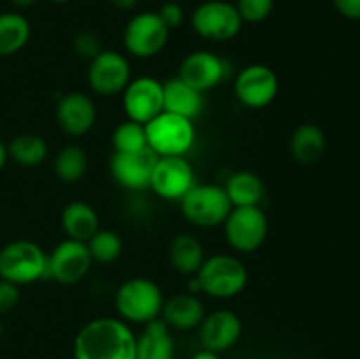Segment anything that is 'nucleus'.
<instances>
[{
    "label": "nucleus",
    "instance_id": "20e7f679",
    "mask_svg": "<svg viewBox=\"0 0 360 359\" xmlns=\"http://www.w3.org/2000/svg\"><path fill=\"white\" fill-rule=\"evenodd\" d=\"M48 277V253L30 239H16L0 250V278L28 285Z\"/></svg>",
    "mask_w": 360,
    "mask_h": 359
},
{
    "label": "nucleus",
    "instance_id": "393cba45",
    "mask_svg": "<svg viewBox=\"0 0 360 359\" xmlns=\"http://www.w3.org/2000/svg\"><path fill=\"white\" fill-rule=\"evenodd\" d=\"M225 192L231 199L232 208L236 206H260L266 187L262 178L252 171H238L225 183Z\"/></svg>",
    "mask_w": 360,
    "mask_h": 359
},
{
    "label": "nucleus",
    "instance_id": "58836bf2",
    "mask_svg": "<svg viewBox=\"0 0 360 359\" xmlns=\"http://www.w3.org/2000/svg\"><path fill=\"white\" fill-rule=\"evenodd\" d=\"M34 2H35V0H14V4H16V6H20V7H28V6H32Z\"/></svg>",
    "mask_w": 360,
    "mask_h": 359
},
{
    "label": "nucleus",
    "instance_id": "1a4fd4ad",
    "mask_svg": "<svg viewBox=\"0 0 360 359\" xmlns=\"http://www.w3.org/2000/svg\"><path fill=\"white\" fill-rule=\"evenodd\" d=\"M169 30L157 13L144 11L136 14L127 23L123 32L125 49L136 58H151L165 48L169 41Z\"/></svg>",
    "mask_w": 360,
    "mask_h": 359
},
{
    "label": "nucleus",
    "instance_id": "ea45409f",
    "mask_svg": "<svg viewBox=\"0 0 360 359\" xmlns=\"http://www.w3.org/2000/svg\"><path fill=\"white\" fill-rule=\"evenodd\" d=\"M49 2H53V4H65V2H70V0H49Z\"/></svg>",
    "mask_w": 360,
    "mask_h": 359
},
{
    "label": "nucleus",
    "instance_id": "f704fd0d",
    "mask_svg": "<svg viewBox=\"0 0 360 359\" xmlns=\"http://www.w3.org/2000/svg\"><path fill=\"white\" fill-rule=\"evenodd\" d=\"M338 13L348 20H360V0H333Z\"/></svg>",
    "mask_w": 360,
    "mask_h": 359
},
{
    "label": "nucleus",
    "instance_id": "aec40b11",
    "mask_svg": "<svg viewBox=\"0 0 360 359\" xmlns=\"http://www.w3.org/2000/svg\"><path fill=\"white\" fill-rule=\"evenodd\" d=\"M176 345L171 327L158 317L144 324L137 336L136 359H174Z\"/></svg>",
    "mask_w": 360,
    "mask_h": 359
},
{
    "label": "nucleus",
    "instance_id": "a211bd4d",
    "mask_svg": "<svg viewBox=\"0 0 360 359\" xmlns=\"http://www.w3.org/2000/svg\"><path fill=\"white\" fill-rule=\"evenodd\" d=\"M157 155L146 148L137 153H118L111 158V175L122 187L130 190L150 187L151 171L157 162Z\"/></svg>",
    "mask_w": 360,
    "mask_h": 359
},
{
    "label": "nucleus",
    "instance_id": "c9c22d12",
    "mask_svg": "<svg viewBox=\"0 0 360 359\" xmlns=\"http://www.w3.org/2000/svg\"><path fill=\"white\" fill-rule=\"evenodd\" d=\"M109 2H111L112 6L120 11H130L137 6V2H139V0H109Z\"/></svg>",
    "mask_w": 360,
    "mask_h": 359
},
{
    "label": "nucleus",
    "instance_id": "ddd939ff",
    "mask_svg": "<svg viewBox=\"0 0 360 359\" xmlns=\"http://www.w3.org/2000/svg\"><path fill=\"white\" fill-rule=\"evenodd\" d=\"M122 94L123 109L132 122L146 125L164 111V83L157 77H134Z\"/></svg>",
    "mask_w": 360,
    "mask_h": 359
},
{
    "label": "nucleus",
    "instance_id": "423d86ee",
    "mask_svg": "<svg viewBox=\"0 0 360 359\" xmlns=\"http://www.w3.org/2000/svg\"><path fill=\"white\" fill-rule=\"evenodd\" d=\"M181 213L195 227H218L231 213L232 203L224 187L214 183L193 185L181 197Z\"/></svg>",
    "mask_w": 360,
    "mask_h": 359
},
{
    "label": "nucleus",
    "instance_id": "473e14b6",
    "mask_svg": "<svg viewBox=\"0 0 360 359\" xmlns=\"http://www.w3.org/2000/svg\"><path fill=\"white\" fill-rule=\"evenodd\" d=\"M20 299V285L0 278V315L16 308Z\"/></svg>",
    "mask_w": 360,
    "mask_h": 359
},
{
    "label": "nucleus",
    "instance_id": "f8f14e48",
    "mask_svg": "<svg viewBox=\"0 0 360 359\" xmlns=\"http://www.w3.org/2000/svg\"><path fill=\"white\" fill-rule=\"evenodd\" d=\"M91 264L86 243L67 238L48 256V277L62 285H76L86 278Z\"/></svg>",
    "mask_w": 360,
    "mask_h": 359
},
{
    "label": "nucleus",
    "instance_id": "2eb2a0df",
    "mask_svg": "<svg viewBox=\"0 0 360 359\" xmlns=\"http://www.w3.org/2000/svg\"><path fill=\"white\" fill-rule=\"evenodd\" d=\"M225 76H227L225 60L206 49L186 55L178 70V77H181L186 84L195 88L200 94L213 90L225 80Z\"/></svg>",
    "mask_w": 360,
    "mask_h": 359
},
{
    "label": "nucleus",
    "instance_id": "6e6552de",
    "mask_svg": "<svg viewBox=\"0 0 360 359\" xmlns=\"http://www.w3.org/2000/svg\"><path fill=\"white\" fill-rule=\"evenodd\" d=\"M192 28L206 41L225 42L241 32L243 20L234 4L227 0H207L192 13Z\"/></svg>",
    "mask_w": 360,
    "mask_h": 359
},
{
    "label": "nucleus",
    "instance_id": "5701e85b",
    "mask_svg": "<svg viewBox=\"0 0 360 359\" xmlns=\"http://www.w3.org/2000/svg\"><path fill=\"white\" fill-rule=\"evenodd\" d=\"M204 259H206L204 246L195 236L181 232L172 238L169 245V260L178 273L192 277L202 266Z\"/></svg>",
    "mask_w": 360,
    "mask_h": 359
},
{
    "label": "nucleus",
    "instance_id": "4c0bfd02",
    "mask_svg": "<svg viewBox=\"0 0 360 359\" xmlns=\"http://www.w3.org/2000/svg\"><path fill=\"white\" fill-rule=\"evenodd\" d=\"M7 158H9V153H7V146L0 141V171L4 169V165L7 164Z\"/></svg>",
    "mask_w": 360,
    "mask_h": 359
},
{
    "label": "nucleus",
    "instance_id": "a878e982",
    "mask_svg": "<svg viewBox=\"0 0 360 359\" xmlns=\"http://www.w3.org/2000/svg\"><path fill=\"white\" fill-rule=\"evenodd\" d=\"M30 23L18 13L0 14V56L16 55L30 39Z\"/></svg>",
    "mask_w": 360,
    "mask_h": 359
},
{
    "label": "nucleus",
    "instance_id": "e433bc0d",
    "mask_svg": "<svg viewBox=\"0 0 360 359\" xmlns=\"http://www.w3.org/2000/svg\"><path fill=\"white\" fill-rule=\"evenodd\" d=\"M190 359H221V358L218 352L207 351V348H200V351L195 352V354H193Z\"/></svg>",
    "mask_w": 360,
    "mask_h": 359
},
{
    "label": "nucleus",
    "instance_id": "7c9ffc66",
    "mask_svg": "<svg viewBox=\"0 0 360 359\" xmlns=\"http://www.w3.org/2000/svg\"><path fill=\"white\" fill-rule=\"evenodd\" d=\"M234 6L243 23H260L271 16L274 9V0H238Z\"/></svg>",
    "mask_w": 360,
    "mask_h": 359
},
{
    "label": "nucleus",
    "instance_id": "7ed1b4c3",
    "mask_svg": "<svg viewBox=\"0 0 360 359\" xmlns=\"http://www.w3.org/2000/svg\"><path fill=\"white\" fill-rule=\"evenodd\" d=\"M193 277L199 282L202 294L210 298L229 299L241 294L248 285V270L245 264L229 253L206 257Z\"/></svg>",
    "mask_w": 360,
    "mask_h": 359
},
{
    "label": "nucleus",
    "instance_id": "cd10ccee",
    "mask_svg": "<svg viewBox=\"0 0 360 359\" xmlns=\"http://www.w3.org/2000/svg\"><path fill=\"white\" fill-rule=\"evenodd\" d=\"M53 169L60 182L76 183L86 175L88 171V155L77 144H67L55 155Z\"/></svg>",
    "mask_w": 360,
    "mask_h": 359
},
{
    "label": "nucleus",
    "instance_id": "39448f33",
    "mask_svg": "<svg viewBox=\"0 0 360 359\" xmlns=\"http://www.w3.org/2000/svg\"><path fill=\"white\" fill-rule=\"evenodd\" d=\"M148 148L157 157H185L195 143V129L192 120L174 113L162 111L144 125Z\"/></svg>",
    "mask_w": 360,
    "mask_h": 359
},
{
    "label": "nucleus",
    "instance_id": "9d476101",
    "mask_svg": "<svg viewBox=\"0 0 360 359\" xmlns=\"http://www.w3.org/2000/svg\"><path fill=\"white\" fill-rule=\"evenodd\" d=\"M280 92V80L269 65L252 63L239 70L234 81V95L250 109H262L273 104Z\"/></svg>",
    "mask_w": 360,
    "mask_h": 359
},
{
    "label": "nucleus",
    "instance_id": "4468645a",
    "mask_svg": "<svg viewBox=\"0 0 360 359\" xmlns=\"http://www.w3.org/2000/svg\"><path fill=\"white\" fill-rule=\"evenodd\" d=\"M193 183V169L185 157H158L153 165L150 187L158 197L181 201Z\"/></svg>",
    "mask_w": 360,
    "mask_h": 359
},
{
    "label": "nucleus",
    "instance_id": "72a5a7b5",
    "mask_svg": "<svg viewBox=\"0 0 360 359\" xmlns=\"http://www.w3.org/2000/svg\"><path fill=\"white\" fill-rule=\"evenodd\" d=\"M157 14L160 16V20L164 21L165 27H167L169 30L181 27L183 20H185V13H183V7L179 6V4H176V2L162 4V7L157 11Z\"/></svg>",
    "mask_w": 360,
    "mask_h": 359
},
{
    "label": "nucleus",
    "instance_id": "f03ea898",
    "mask_svg": "<svg viewBox=\"0 0 360 359\" xmlns=\"http://www.w3.org/2000/svg\"><path fill=\"white\" fill-rule=\"evenodd\" d=\"M164 292L157 282L134 277L123 282L115 294V306L120 319L127 324H148L158 319L164 306Z\"/></svg>",
    "mask_w": 360,
    "mask_h": 359
},
{
    "label": "nucleus",
    "instance_id": "9b49d317",
    "mask_svg": "<svg viewBox=\"0 0 360 359\" xmlns=\"http://www.w3.org/2000/svg\"><path fill=\"white\" fill-rule=\"evenodd\" d=\"M91 92L101 97H115L130 83V63L115 49H102L90 63L86 73Z\"/></svg>",
    "mask_w": 360,
    "mask_h": 359
},
{
    "label": "nucleus",
    "instance_id": "2f4dec72",
    "mask_svg": "<svg viewBox=\"0 0 360 359\" xmlns=\"http://www.w3.org/2000/svg\"><path fill=\"white\" fill-rule=\"evenodd\" d=\"M102 49H104L102 48V41L95 32H79V34L76 35V39H74V53H76L79 58L88 60V62H91Z\"/></svg>",
    "mask_w": 360,
    "mask_h": 359
},
{
    "label": "nucleus",
    "instance_id": "6ab92c4d",
    "mask_svg": "<svg viewBox=\"0 0 360 359\" xmlns=\"http://www.w3.org/2000/svg\"><path fill=\"white\" fill-rule=\"evenodd\" d=\"M204 317H206V308H204L202 301L190 292H183V294H176L165 299L160 313V319L171 329L176 331L195 329L200 326Z\"/></svg>",
    "mask_w": 360,
    "mask_h": 359
},
{
    "label": "nucleus",
    "instance_id": "4be33fe9",
    "mask_svg": "<svg viewBox=\"0 0 360 359\" xmlns=\"http://www.w3.org/2000/svg\"><path fill=\"white\" fill-rule=\"evenodd\" d=\"M60 224L67 238L84 243L101 229L97 211L84 201H72L67 204L60 215Z\"/></svg>",
    "mask_w": 360,
    "mask_h": 359
},
{
    "label": "nucleus",
    "instance_id": "412c9836",
    "mask_svg": "<svg viewBox=\"0 0 360 359\" xmlns=\"http://www.w3.org/2000/svg\"><path fill=\"white\" fill-rule=\"evenodd\" d=\"M204 108V97L200 92L186 84L181 77L174 76L164 83V111L174 113L183 118L193 120Z\"/></svg>",
    "mask_w": 360,
    "mask_h": 359
},
{
    "label": "nucleus",
    "instance_id": "c756f323",
    "mask_svg": "<svg viewBox=\"0 0 360 359\" xmlns=\"http://www.w3.org/2000/svg\"><path fill=\"white\" fill-rule=\"evenodd\" d=\"M112 146L118 153H137L148 148L146 129L143 123L125 120L112 132Z\"/></svg>",
    "mask_w": 360,
    "mask_h": 359
},
{
    "label": "nucleus",
    "instance_id": "f3484780",
    "mask_svg": "<svg viewBox=\"0 0 360 359\" xmlns=\"http://www.w3.org/2000/svg\"><path fill=\"white\" fill-rule=\"evenodd\" d=\"M97 120V108L90 95L69 92L56 104V122L70 137H81L90 132Z\"/></svg>",
    "mask_w": 360,
    "mask_h": 359
},
{
    "label": "nucleus",
    "instance_id": "b1692460",
    "mask_svg": "<svg viewBox=\"0 0 360 359\" xmlns=\"http://www.w3.org/2000/svg\"><path fill=\"white\" fill-rule=\"evenodd\" d=\"M326 151V136L315 123H302L290 137V153L299 164L311 165L322 158Z\"/></svg>",
    "mask_w": 360,
    "mask_h": 359
},
{
    "label": "nucleus",
    "instance_id": "bb28decb",
    "mask_svg": "<svg viewBox=\"0 0 360 359\" xmlns=\"http://www.w3.org/2000/svg\"><path fill=\"white\" fill-rule=\"evenodd\" d=\"M48 143L39 134H20L7 146V153L21 168H37L48 157Z\"/></svg>",
    "mask_w": 360,
    "mask_h": 359
},
{
    "label": "nucleus",
    "instance_id": "f257e3e1",
    "mask_svg": "<svg viewBox=\"0 0 360 359\" xmlns=\"http://www.w3.org/2000/svg\"><path fill=\"white\" fill-rule=\"evenodd\" d=\"M74 359H136L137 334L116 317H98L84 324L72 341Z\"/></svg>",
    "mask_w": 360,
    "mask_h": 359
},
{
    "label": "nucleus",
    "instance_id": "c85d7f7f",
    "mask_svg": "<svg viewBox=\"0 0 360 359\" xmlns=\"http://www.w3.org/2000/svg\"><path fill=\"white\" fill-rule=\"evenodd\" d=\"M88 252L91 260L98 264H111L122 256L123 241L115 231L109 229H98L94 236L86 241Z\"/></svg>",
    "mask_w": 360,
    "mask_h": 359
},
{
    "label": "nucleus",
    "instance_id": "0eeeda50",
    "mask_svg": "<svg viewBox=\"0 0 360 359\" xmlns=\"http://www.w3.org/2000/svg\"><path fill=\"white\" fill-rule=\"evenodd\" d=\"M225 239L241 253H252L266 243L269 220L260 206H236L224 224Z\"/></svg>",
    "mask_w": 360,
    "mask_h": 359
},
{
    "label": "nucleus",
    "instance_id": "dca6fc26",
    "mask_svg": "<svg viewBox=\"0 0 360 359\" xmlns=\"http://www.w3.org/2000/svg\"><path fill=\"white\" fill-rule=\"evenodd\" d=\"M243 324L232 310H214L206 313L199 326V340L202 348L221 354L239 341Z\"/></svg>",
    "mask_w": 360,
    "mask_h": 359
},
{
    "label": "nucleus",
    "instance_id": "a19ab883",
    "mask_svg": "<svg viewBox=\"0 0 360 359\" xmlns=\"http://www.w3.org/2000/svg\"><path fill=\"white\" fill-rule=\"evenodd\" d=\"M0 338H2V320H0Z\"/></svg>",
    "mask_w": 360,
    "mask_h": 359
}]
</instances>
